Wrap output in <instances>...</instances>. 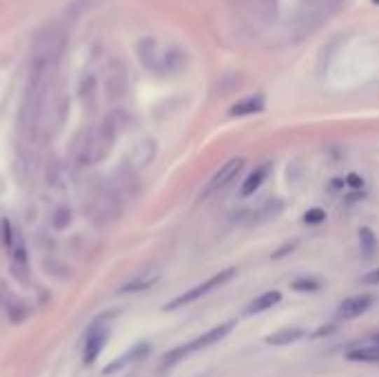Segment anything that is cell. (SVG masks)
Here are the masks:
<instances>
[{
    "mask_svg": "<svg viewBox=\"0 0 379 377\" xmlns=\"http://www.w3.org/2000/svg\"><path fill=\"white\" fill-rule=\"evenodd\" d=\"M106 338H109V329H106L102 322H96L85 338V348H83V362L87 366H91L102 353V348L106 346Z\"/></svg>",
    "mask_w": 379,
    "mask_h": 377,
    "instance_id": "8992f818",
    "label": "cell"
},
{
    "mask_svg": "<svg viewBox=\"0 0 379 377\" xmlns=\"http://www.w3.org/2000/svg\"><path fill=\"white\" fill-rule=\"evenodd\" d=\"M160 271H146L142 275H138L135 280L127 282L125 287H120V293H138V291H146V289H151L153 285H158L160 282Z\"/></svg>",
    "mask_w": 379,
    "mask_h": 377,
    "instance_id": "7c38bea8",
    "label": "cell"
},
{
    "mask_svg": "<svg viewBox=\"0 0 379 377\" xmlns=\"http://www.w3.org/2000/svg\"><path fill=\"white\" fill-rule=\"evenodd\" d=\"M280 300H282V293H280V291H266V293H262V295H260V298H255V300L249 304V308H247V315H257V313H264V311H268L270 306L280 304Z\"/></svg>",
    "mask_w": 379,
    "mask_h": 377,
    "instance_id": "4fadbf2b",
    "label": "cell"
},
{
    "mask_svg": "<svg viewBox=\"0 0 379 377\" xmlns=\"http://www.w3.org/2000/svg\"><path fill=\"white\" fill-rule=\"evenodd\" d=\"M364 282H368V285H377V282H379V268L373 273H368V275H364Z\"/></svg>",
    "mask_w": 379,
    "mask_h": 377,
    "instance_id": "cb8c5ba5",
    "label": "cell"
},
{
    "mask_svg": "<svg viewBox=\"0 0 379 377\" xmlns=\"http://www.w3.org/2000/svg\"><path fill=\"white\" fill-rule=\"evenodd\" d=\"M373 306V295H353L340 304L337 308V320H353L359 317L361 313H366Z\"/></svg>",
    "mask_w": 379,
    "mask_h": 377,
    "instance_id": "9c48e42d",
    "label": "cell"
},
{
    "mask_svg": "<svg viewBox=\"0 0 379 377\" xmlns=\"http://www.w3.org/2000/svg\"><path fill=\"white\" fill-rule=\"evenodd\" d=\"M359 249H361V255L366 260H371L375 255V249H377V240H375V233L371 231L368 226L359 228Z\"/></svg>",
    "mask_w": 379,
    "mask_h": 377,
    "instance_id": "ac0fdd59",
    "label": "cell"
},
{
    "mask_svg": "<svg viewBox=\"0 0 379 377\" xmlns=\"http://www.w3.org/2000/svg\"><path fill=\"white\" fill-rule=\"evenodd\" d=\"M11 253V266H13V275H18L22 282H27V273H29V255H27V245L22 233L16 228L13 233V242L7 249Z\"/></svg>",
    "mask_w": 379,
    "mask_h": 377,
    "instance_id": "52a82bcc",
    "label": "cell"
},
{
    "mask_svg": "<svg viewBox=\"0 0 379 377\" xmlns=\"http://www.w3.org/2000/svg\"><path fill=\"white\" fill-rule=\"evenodd\" d=\"M373 3H375V5H379V0H373Z\"/></svg>",
    "mask_w": 379,
    "mask_h": 377,
    "instance_id": "d4e9b609",
    "label": "cell"
},
{
    "mask_svg": "<svg viewBox=\"0 0 379 377\" xmlns=\"http://www.w3.org/2000/svg\"><path fill=\"white\" fill-rule=\"evenodd\" d=\"M304 220H306L308 224L324 222V220H326V211H324V209H310V211H306Z\"/></svg>",
    "mask_w": 379,
    "mask_h": 377,
    "instance_id": "7402d4cb",
    "label": "cell"
},
{
    "mask_svg": "<svg viewBox=\"0 0 379 377\" xmlns=\"http://www.w3.org/2000/svg\"><path fill=\"white\" fill-rule=\"evenodd\" d=\"M322 287V282L315 277H300L293 282V289L295 291H317Z\"/></svg>",
    "mask_w": 379,
    "mask_h": 377,
    "instance_id": "ffe728a7",
    "label": "cell"
},
{
    "mask_svg": "<svg viewBox=\"0 0 379 377\" xmlns=\"http://www.w3.org/2000/svg\"><path fill=\"white\" fill-rule=\"evenodd\" d=\"M149 353H151V346H149L146 342H140V344H135V346H131L127 353H123V355H118L113 362H109V364L104 366V375H113V373H120V371H125L129 364H135V362H140V359H144Z\"/></svg>",
    "mask_w": 379,
    "mask_h": 377,
    "instance_id": "ba28073f",
    "label": "cell"
},
{
    "mask_svg": "<svg viewBox=\"0 0 379 377\" xmlns=\"http://www.w3.org/2000/svg\"><path fill=\"white\" fill-rule=\"evenodd\" d=\"M233 327H235L233 320L222 322L220 327H213V329L207 331L205 335H198V338L191 340L188 344H182V346H178V348H173V351H169V353L165 355V366H171V364L180 362V359L186 357V355H191V353H195V351H202V348H207V346L218 344L220 340H224L226 335L233 331Z\"/></svg>",
    "mask_w": 379,
    "mask_h": 377,
    "instance_id": "7a4b0ae2",
    "label": "cell"
},
{
    "mask_svg": "<svg viewBox=\"0 0 379 377\" xmlns=\"http://www.w3.org/2000/svg\"><path fill=\"white\" fill-rule=\"evenodd\" d=\"M242 169H244V158H231L228 163H224L220 167V171L207 182L205 191H202V198H211L213 193H220L222 188H226L228 184H231L240 176Z\"/></svg>",
    "mask_w": 379,
    "mask_h": 377,
    "instance_id": "277c9868",
    "label": "cell"
},
{
    "mask_svg": "<svg viewBox=\"0 0 379 377\" xmlns=\"http://www.w3.org/2000/svg\"><path fill=\"white\" fill-rule=\"evenodd\" d=\"M153 153H156V144L151 140H144V142H140L138 146H135L131 158H133L135 165L144 167L146 163H151V160H153Z\"/></svg>",
    "mask_w": 379,
    "mask_h": 377,
    "instance_id": "e0dca14e",
    "label": "cell"
},
{
    "mask_svg": "<svg viewBox=\"0 0 379 377\" xmlns=\"http://www.w3.org/2000/svg\"><path fill=\"white\" fill-rule=\"evenodd\" d=\"M138 58L146 69L158 74L180 71L186 64V53L180 45H160L156 38H142L138 43Z\"/></svg>",
    "mask_w": 379,
    "mask_h": 377,
    "instance_id": "6da1fadb",
    "label": "cell"
},
{
    "mask_svg": "<svg viewBox=\"0 0 379 377\" xmlns=\"http://www.w3.org/2000/svg\"><path fill=\"white\" fill-rule=\"evenodd\" d=\"M270 169H273V165H270V163H264V165H260V167H255V169L249 173V176H247V180L242 182L240 196H242V198L253 196V193L257 191V188H260V186L264 184V180L268 178Z\"/></svg>",
    "mask_w": 379,
    "mask_h": 377,
    "instance_id": "30bf717a",
    "label": "cell"
},
{
    "mask_svg": "<svg viewBox=\"0 0 379 377\" xmlns=\"http://www.w3.org/2000/svg\"><path fill=\"white\" fill-rule=\"evenodd\" d=\"M233 277H235V268H224V271H220V273L211 275L209 280H205L202 285H195V287H191L188 291H184L182 295H178L175 300H171V302L165 306V311H173V308H180V306H184V304H191V302H195V300H200V298H205L207 293H211L213 289L226 285V282L233 280Z\"/></svg>",
    "mask_w": 379,
    "mask_h": 377,
    "instance_id": "3957f363",
    "label": "cell"
},
{
    "mask_svg": "<svg viewBox=\"0 0 379 377\" xmlns=\"http://www.w3.org/2000/svg\"><path fill=\"white\" fill-rule=\"evenodd\" d=\"M96 78L93 76H85L83 83H80V100H83L85 107H89V109L93 111L96 109Z\"/></svg>",
    "mask_w": 379,
    "mask_h": 377,
    "instance_id": "2e32d148",
    "label": "cell"
},
{
    "mask_svg": "<svg viewBox=\"0 0 379 377\" xmlns=\"http://www.w3.org/2000/svg\"><path fill=\"white\" fill-rule=\"evenodd\" d=\"M350 362H379V344H361L346 353Z\"/></svg>",
    "mask_w": 379,
    "mask_h": 377,
    "instance_id": "9a60e30c",
    "label": "cell"
},
{
    "mask_svg": "<svg viewBox=\"0 0 379 377\" xmlns=\"http://www.w3.org/2000/svg\"><path fill=\"white\" fill-rule=\"evenodd\" d=\"M104 91L109 100H120L127 93V69L125 62L111 60L106 67V76H104Z\"/></svg>",
    "mask_w": 379,
    "mask_h": 377,
    "instance_id": "5b68a950",
    "label": "cell"
},
{
    "mask_svg": "<svg viewBox=\"0 0 379 377\" xmlns=\"http://www.w3.org/2000/svg\"><path fill=\"white\" fill-rule=\"evenodd\" d=\"M306 338V331L300 329V327H291V329H282L273 335H268L266 342L268 344H273V346H287V344H293L297 340H302Z\"/></svg>",
    "mask_w": 379,
    "mask_h": 377,
    "instance_id": "5bb4252c",
    "label": "cell"
},
{
    "mask_svg": "<svg viewBox=\"0 0 379 377\" xmlns=\"http://www.w3.org/2000/svg\"><path fill=\"white\" fill-rule=\"evenodd\" d=\"M264 107H266L264 96H262V93H255V96H247V98L237 100V102L231 107V111H228V114L237 116V118H242V116H253V114H262Z\"/></svg>",
    "mask_w": 379,
    "mask_h": 377,
    "instance_id": "8fae6325",
    "label": "cell"
},
{
    "mask_svg": "<svg viewBox=\"0 0 379 377\" xmlns=\"http://www.w3.org/2000/svg\"><path fill=\"white\" fill-rule=\"evenodd\" d=\"M346 182H348V184H350V186H355V188H357V186H361V184H364V180H361V178H359V176H357V173H350V176H348V178H346Z\"/></svg>",
    "mask_w": 379,
    "mask_h": 377,
    "instance_id": "603a6c76",
    "label": "cell"
},
{
    "mask_svg": "<svg viewBox=\"0 0 379 377\" xmlns=\"http://www.w3.org/2000/svg\"><path fill=\"white\" fill-rule=\"evenodd\" d=\"M71 224V211L67 207H58L51 215V226L56 228V231H64V228H69Z\"/></svg>",
    "mask_w": 379,
    "mask_h": 377,
    "instance_id": "d6986e66",
    "label": "cell"
},
{
    "mask_svg": "<svg viewBox=\"0 0 379 377\" xmlns=\"http://www.w3.org/2000/svg\"><path fill=\"white\" fill-rule=\"evenodd\" d=\"M253 9L257 16H270L275 9V0H253Z\"/></svg>",
    "mask_w": 379,
    "mask_h": 377,
    "instance_id": "44dd1931",
    "label": "cell"
}]
</instances>
